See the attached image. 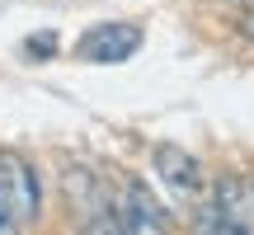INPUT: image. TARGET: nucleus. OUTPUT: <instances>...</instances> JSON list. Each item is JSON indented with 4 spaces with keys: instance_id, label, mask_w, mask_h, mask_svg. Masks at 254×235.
Segmentation results:
<instances>
[{
    "instance_id": "obj_6",
    "label": "nucleus",
    "mask_w": 254,
    "mask_h": 235,
    "mask_svg": "<svg viewBox=\"0 0 254 235\" xmlns=\"http://www.w3.org/2000/svg\"><path fill=\"white\" fill-rule=\"evenodd\" d=\"M136 47H141V28H136V24H123V19H109V24H94V28H85V33H80L75 57H80V61L113 66V61L136 57Z\"/></svg>"
},
{
    "instance_id": "obj_1",
    "label": "nucleus",
    "mask_w": 254,
    "mask_h": 235,
    "mask_svg": "<svg viewBox=\"0 0 254 235\" xmlns=\"http://www.w3.org/2000/svg\"><path fill=\"white\" fill-rule=\"evenodd\" d=\"M189 221L198 231H236V235H250L254 231V174H217L207 183L198 202L189 207Z\"/></svg>"
},
{
    "instance_id": "obj_2",
    "label": "nucleus",
    "mask_w": 254,
    "mask_h": 235,
    "mask_svg": "<svg viewBox=\"0 0 254 235\" xmlns=\"http://www.w3.org/2000/svg\"><path fill=\"white\" fill-rule=\"evenodd\" d=\"M0 212H5L9 226H33L43 217V183L38 170L14 151H0Z\"/></svg>"
},
{
    "instance_id": "obj_8",
    "label": "nucleus",
    "mask_w": 254,
    "mask_h": 235,
    "mask_svg": "<svg viewBox=\"0 0 254 235\" xmlns=\"http://www.w3.org/2000/svg\"><path fill=\"white\" fill-rule=\"evenodd\" d=\"M236 33L245 38V43H254V5H240V14H236Z\"/></svg>"
},
{
    "instance_id": "obj_5",
    "label": "nucleus",
    "mask_w": 254,
    "mask_h": 235,
    "mask_svg": "<svg viewBox=\"0 0 254 235\" xmlns=\"http://www.w3.org/2000/svg\"><path fill=\"white\" fill-rule=\"evenodd\" d=\"M113 221H118V231H136L141 235V231H170L174 212L165 207L141 179L127 174V179L118 183V193H113Z\"/></svg>"
},
{
    "instance_id": "obj_7",
    "label": "nucleus",
    "mask_w": 254,
    "mask_h": 235,
    "mask_svg": "<svg viewBox=\"0 0 254 235\" xmlns=\"http://www.w3.org/2000/svg\"><path fill=\"white\" fill-rule=\"evenodd\" d=\"M24 52L33 57V61H38V57H52V52H57V33H33V38H24Z\"/></svg>"
},
{
    "instance_id": "obj_4",
    "label": "nucleus",
    "mask_w": 254,
    "mask_h": 235,
    "mask_svg": "<svg viewBox=\"0 0 254 235\" xmlns=\"http://www.w3.org/2000/svg\"><path fill=\"white\" fill-rule=\"evenodd\" d=\"M151 170H155V179H160V188L170 193L179 207H193V202L207 193V170H202V160L189 155L184 146H170V141L151 146Z\"/></svg>"
},
{
    "instance_id": "obj_9",
    "label": "nucleus",
    "mask_w": 254,
    "mask_h": 235,
    "mask_svg": "<svg viewBox=\"0 0 254 235\" xmlns=\"http://www.w3.org/2000/svg\"><path fill=\"white\" fill-rule=\"evenodd\" d=\"M0 231H14V226H9V221H5V212H0Z\"/></svg>"
},
{
    "instance_id": "obj_10",
    "label": "nucleus",
    "mask_w": 254,
    "mask_h": 235,
    "mask_svg": "<svg viewBox=\"0 0 254 235\" xmlns=\"http://www.w3.org/2000/svg\"><path fill=\"white\" fill-rule=\"evenodd\" d=\"M231 5H254V0H231Z\"/></svg>"
},
{
    "instance_id": "obj_3",
    "label": "nucleus",
    "mask_w": 254,
    "mask_h": 235,
    "mask_svg": "<svg viewBox=\"0 0 254 235\" xmlns=\"http://www.w3.org/2000/svg\"><path fill=\"white\" fill-rule=\"evenodd\" d=\"M62 198L85 231H118V221H113V193L104 188V179L90 165H66L62 170Z\"/></svg>"
}]
</instances>
